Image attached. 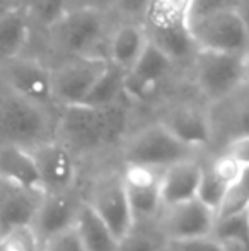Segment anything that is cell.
Returning a JSON list of instances; mask_svg holds the SVG:
<instances>
[{
  "mask_svg": "<svg viewBox=\"0 0 249 251\" xmlns=\"http://www.w3.org/2000/svg\"><path fill=\"white\" fill-rule=\"evenodd\" d=\"M226 152H229L230 155H234V157H236L237 161L243 162V164L249 166V135L248 133L230 139Z\"/></svg>",
  "mask_w": 249,
  "mask_h": 251,
  "instance_id": "36",
  "label": "cell"
},
{
  "mask_svg": "<svg viewBox=\"0 0 249 251\" xmlns=\"http://www.w3.org/2000/svg\"><path fill=\"white\" fill-rule=\"evenodd\" d=\"M125 70L116 67L114 63H108L104 72L99 75L92 89L89 91L87 98L84 100L82 104L94 106V108H103V106L114 104L120 100V96L125 93Z\"/></svg>",
  "mask_w": 249,
  "mask_h": 251,
  "instance_id": "24",
  "label": "cell"
},
{
  "mask_svg": "<svg viewBox=\"0 0 249 251\" xmlns=\"http://www.w3.org/2000/svg\"><path fill=\"white\" fill-rule=\"evenodd\" d=\"M162 169L164 168L126 162L123 171L120 173L135 226L152 224L162 208V203H160Z\"/></svg>",
  "mask_w": 249,
  "mask_h": 251,
  "instance_id": "10",
  "label": "cell"
},
{
  "mask_svg": "<svg viewBox=\"0 0 249 251\" xmlns=\"http://www.w3.org/2000/svg\"><path fill=\"white\" fill-rule=\"evenodd\" d=\"M3 74L16 96L46 108L53 102L51 70L41 62L27 56H12L3 60Z\"/></svg>",
  "mask_w": 249,
  "mask_h": 251,
  "instance_id": "12",
  "label": "cell"
},
{
  "mask_svg": "<svg viewBox=\"0 0 249 251\" xmlns=\"http://www.w3.org/2000/svg\"><path fill=\"white\" fill-rule=\"evenodd\" d=\"M210 236H213L220 243L243 241L249 245V210L215 219Z\"/></svg>",
  "mask_w": 249,
  "mask_h": 251,
  "instance_id": "25",
  "label": "cell"
},
{
  "mask_svg": "<svg viewBox=\"0 0 249 251\" xmlns=\"http://www.w3.org/2000/svg\"><path fill=\"white\" fill-rule=\"evenodd\" d=\"M75 229L84 243L86 251H114L116 239L106 227L99 215L82 200L75 217Z\"/></svg>",
  "mask_w": 249,
  "mask_h": 251,
  "instance_id": "20",
  "label": "cell"
},
{
  "mask_svg": "<svg viewBox=\"0 0 249 251\" xmlns=\"http://www.w3.org/2000/svg\"><path fill=\"white\" fill-rule=\"evenodd\" d=\"M227 188H229V185L220 181V179L217 178L206 166L202 164V176H200V185H198V192H196V199L215 212Z\"/></svg>",
  "mask_w": 249,
  "mask_h": 251,
  "instance_id": "29",
  "label": "cell"
},
{
  "mask_svg": "<svg viewBox=\"0 0 249 251\" xmlns=\"http://www.w3.org/2000/svg\"><path fill=\"white\" fill-rule=\"evenodd\" d=\"M243 0H191L189 5V19L202 17L206 14L220 12L227 9H241Z\"/></svg>",
  "mask_w": 249,
  "mask_h": 251,
  "instance_id": "33",
  "label": "cell"
},
{
  "mask_svg": "<svg viewBox=\"0 0 249 251\" xmlns=\"http://www.w3.org/2000/svg\"><path fill=\"white\" fill-rule=\"evenodd\" d=\"M206 168H208L220 181H224L229 186L232 185V183H236L244 173L249 171V166L243 164L241 161H237V159L234 157V155H230L229 152H224V154L217 155Z\"/></svg>",
  "mask_w": 249,
  "mask_h": 251,
  "instance_id": "30",
  "label": "cell"
},
{
  "mask_svg": "<svg viewBox=\"0 0 249 251\" xmlns=\"http://www.w3.org/2000/svg\"><path fill=\"white\" fill-rule=\"evenodd\" d=\"M118 9L130 17V21L145 19V14L149 10L150 0H116Z\"/></svg>",
  "mask_w": 249,
  "mask_h": 251,
  "instance_id": "35",
  "label": "cell"
},
{
  "mask_svg": "<svg viewBox=\"0 0 249 251\" xmlns=\"http://www.w3.org/2000/svg\"><path fill=\"white\" fill-rule=\"evenodd\" d=\"M173 60L149 40L136 62L125 72V94L135 100H147L169 75Z\"/></svg>",
  "mask_w": 249,
  "mask_h": 251,
  "instance_id": "13",
  "label": "cell"
},
{
  "mask_svg": "<svg viewBox=\"0 0 249 251\" xmlns=\"http://www.w3.org/2000/svg\"><path fill=\"white\" fill-rule=\"evenodd\" d=\"M202 162L186 157L166 166L160 175V203L162 207L196 199Z\"/></svg>",
  "mask_w": 249,
  "mask_h": 251,
  "instance_id": "16",
  "label": "cell"
},
{
  "mask_svg": "<svg viewBox=\"0 0 249 251\" xmlns=\"http://www.w3.org/2000/svg\"><path fill=\"white\" fill-rule=\"evenodd\" d=\"M164 251H166V250H164Z\"/></svg>",
  "mask_w": 249,
  "mask_h": 251,
  "instance_id": "38",
  "label": "cell"
},
{
  "mask_svg": "<svg viewBox=\"0 0 249 251\" xmlns=\"http://www.w3.org/2000/svg\"><path fill=\"white\" fill-rule=\"evenodd\" d=\"M84 201L99 215L116 241L128 234L135 226L120 173H111L97 178L91 185L87 200Z\"/></svg>",
  "mask_w": 249,
  "mask_h": 251,
  "instance_id": "8",
  "label": "cell"
},
{
  "mask_svg": "<svg viewBox=\"0 0 249 251\" xmlns=\"http://www.w3.org/2000/svg\"><path fill=\"white\" fill-rule=\"evenodd\" d=\"M166 251H222V243L213 236H200L180 241H166Z\"/></svg>",
  "mask_w": 249,
  "mask_h": 251,
  "instance_id": "32",
  "label": "cell"
},
{
  "mask_svg": "<svg viewBox=\"0 0 249 251\" xmlns=\"http://www.w3.org/2000/svg\"><path fill=\"white\" fill-rule=\"evenodd\" d=\"M196 50L248 53V24L241 9H227L189 19Z\"/></svg>",
  "mask_w": 249,
  "mask_h": 251,
  "instance_id": "5",
  "label": "cell"
},
{
  "mask_svg": "<svg viewBox=\"0 0 249 251\" xmlns=\"http://www.w3.org/2000/svg\"><path fill=\"white\" fill-rule=\"evenodd\" d=\"M249 210V171L229 186L215 210V219Z\"/></svg>",
  "mask_w": 249,
  "mask_h": 251,
  "instance_id": "27",
  "label": "cell"
},
{
  "mask_svg": "<svg viewBox=\"0 0 249 251\" xmlns=\"http://www.w3.org/2000/svg\"><path fill=\"white\" fill-rule=\"evenodd\" d=\"M31 26L29 14L23 9H16L0 16V58L7 60L21 55L27 40Z\"/></svg>",
  "mask_w": 249,
  "mask_h": 251,
  "instance_id": "21",
  "label": "cell"
},
{
  "mask_svg": "<svg viewBox=\"0 0 249 251\" xmlns=\"http://www.w3.org/2000/svg\"><path fill=\"white\" fill-rule=\"evenodd\" d=\"M65 2L67 0H36V5H34L36 16L46 24H50L63 12Z\"/></svg>",
  "mask_w": 249,
  "mask_h": 251,
  "instance_id": "34",
  "label": "cell"
},
{
  "mask_svg": "<svg viewBox=\"0 0 249 251\" xmlns=\"http://www.w3.org/2000/svg\"><path fill=\"white\" fill-rule=\"evenodd\" d=\"M222 251H249V245L243 241H224Z\"/></svg>",
  "mask_w": 249,
  "mask_h": 251,
  "instance_id": "37",
  "label": "cell"
},
{
  "mask_svg": "<svg viewBox=\"0 0 249 251\" xmlns=\"http://www.w3.org/2000/svg\"><path fill=\"white\" fill-rule=\"evenodd\" d=\"M106 29V16L97 7H77L62 12L48 24L50 41L70 56L87 55L101 41Z\"/></svg>",
  "mask_w": 249,
  "mask_h": 251,
  "instance_id": "3",
  "label": "cell"
},
{
  "mask_svg": "<svg viewBox=\"0 0 249 251\" xmlns=\"http://www.w3.org/2000/svg\"><path fill=\"white\" fill-rule=\"evenodd\" d=\"M149 40L160 48L173 62L176 60H184L195 55L196 45L191 38L188 27H176V29H157V27H147Z\"/></svg>",
  "mask_w": 249,
  "mask_h": 251,
  "instance_id": "23",
  "label": "cell"
},
{
  "mask_svg": "<svg viewBox=\"0 0 249 251\" xmlns=\"http://www.w3.org/2000/svg\"><path fill=\"white\" fill-rule=\"evenodd\" d=\"M193 58L195 82L212 102L222 101L246 87L248 56L239 53L196 50Z\"/></svg>",
  "mask_w": 249,
  "mask_h": 251,
  "instance_id": "2",
  "label": "cell"
},
{
  "mask_svg": "<svg viewBox=\"0 0 249 251\" xmlns=\"http://www.w3.org/2000/svg\"><path fill=\"white\" fill-rule=\"evenodd\" d=\"M80 203H82V200L77 199V195L72 190L58 193H45L40 205H38L33 222H31L40 241H45L50 236L75 224Z\"/></svg>",
  "mask_w": 249,
  "mask_h": 251,
  "instance_id": "15",
  "label": "cell"
},
{
  "mask_svg": "<svg viewBox=\"0 0 249 251\" xmlns=\"http://www.w3.org/2000/svg\"><path fill=\"white\" fill-rule=\"evenodd\" d=\"M51 137L46 108L14 94L0 104V144L31 149Z\"/></svg>",
  "mask_w": 249,
  "mask_h": 251,
  "instance_id": "4",
  "label": "cell"
},
{
  "mask_svg": "<svg viewBox=\"0 0 249 251\" xmlns=\"http://www.w3.org/2000/svg\"><path fill=\"white\" fill-rule=\"evenodd\" d=\"M110 63L108 56L87 55L70 56L51 70V94L53 101L62 106L82 104L89 91Z\"/></svg>",
  "mask_w": 249,
  "mask_h": 251,
  "instance_id": "7",
  "label": "cell"
},
{
  "mask_svg": "<svg viewBox=\"0 0 249 251\" xmlns=\"http://www.w3.org/2000/svg\"><path fill=\"white\" fill-rule=\"evenodd\" d=\"M166 241L156 229L147 226H133V229L116 243L114 251H164Z\"/></svg>",
  "mask_w": 249,
  "mask_h": 251,
  "instance_id": "26",
  "label": "cell"
},
{
  "mask_svg": "<svg viewBox=\"0 0 249 251\" xmlns=\"http://www.w3.org/2000/svg\"><path fill=\"white\" fill-rule=\"evenodd\" d=\"M191 0H150L145 26L157 29H176L189 26Z\"/></svg>",
  "mask_w": 249,
  "mask_h": 251,
  "instance_id": "22",
  "label": "cell"
},
{
  "mask_svg": "<svg viewBox=\"0 0 249 251\" xmlns=\"http://www.w3.org/2000/svg\"><path fill=\"white\" fill-rule=\"evenodd\" d=\"M195 149L184 146L162 123H152L138 130L126 140L123 147L125 164H143L152 168H166L176 161L193 155Z\"/></svg>",
  "mask_w": 249,
  "mask_h": 251,
  "instance_id": "6",
  "label": "cell"
},
{
  "mask_svg": "<svg viewBox=\"0 0 249 251\" xmlns=\"http://www.w3.org/2000/svg\"><path fill=\"white\" fill-rule=\"evenodd\" d=\"M0 178L23 188L45 193L36 162L29 149L14 144H0Z\"/></svg>",
  "mask_w": 249,
  "mask_h": 251,
  "instance_id": "18",
  "label": "cell"
},
{
  "mask_svg": "<svg viewBox=\"0 0 249 251\" xmlns=\"http://www.w3.org/2000/svg\"><path fill=\"white\" fill-rule=\"evenodd\" d=\"M45 193L73 190L77 178L75 154L58 139H48L31 147Z\"/></svg>",
  "mask_w": 249,
  "mask_h": 251,
  "instance_id": "11",
  "label": "cell"
},
{
  "mask_svg": "<svg viewBox=\"0 0 249 251\" xmlns=\"http://www.w3.org/2000/svg\"><path fill=\"white\" fill-rule=\"evenodd\" d=\"M164 126L180 142L191 149H200L210 144L213 137L210 111L198 104H178L171 108L160 120Z\"/></svg>",
  "mask_w": 249,
  "mask_h": 251,
  "instance_id": "14",
  "label": "cell"
},
{
  "mask_svg": "<svg viewBox=\"0 0 249 251\" xmlns=\"http://www.w3.org/2000/svg\"><path fill=\"white\" fill-rule=\"evenodd\" d=\"M41 241L31 224L16 226L0 234V251H40Z\"/></svg>",
  "mask_w": 249,
  "mask_h": 251,
  "instance_id": "28",
  "label": "cell"
},
{
  "mask_svg": "<svg viewBox=\"0 0 249 251\" xmlns=\"http://www.w3.org/2000/svg\"><path fill=\"white\" fill-rule=\"evenodd\" d=\"M125 125V111L118 102L103 108L86 104L63 106L57 125V139L73 154L92 152L120 139Z\"/></svg>",
  "mask_w": 249,
  "mask_h": 251,
  "instance_id": "1",
  "label": "cell"
},
{
  "mask_svg": "<svg viewBox=\"0 0 249 251\" xmlns=\"http://www.w3.org/2000/svg\"><path fill=\"white\" fill-rule=\"evenodd\" d=\"M43 195L0 178V234L16 226L31 224Z\"/></svg>",
  "mask_w": 249,
  "mask_h": 251,
  "instance_id": "17",
  "label": "cell"
},
{
  "mask_svg": "<svg viewBox=\"0 0 249 251\" xmlns=\"http://www.w3.org/2000/svg\"><path fill=\"white\" fill-rule=\"evenodd\" d=\"M40 251H86V248H84V243L75 226H70L41 241Z\"/></svg>",
  "mask_w": 249,
  "mask_h": 251,
  "instance_id": "31",
  "label": "cell"
},
{
  "mask_svg": "<svg viewBox=\"0 0 249 251\" xmlns=\"http://www.w3.org/2000/svg\"><path fill=\"white\" fill-rule=\"evenodd\" d=\"M147 43H149V34H147L145 24L138 21H128L114 31L108 58L111 63L126 72L136 62Z\"/></svg>",
  "mask_w": 249,
  "mask_h": 251,
  "instance_id": "19",
  "label": "cell"
},
{
  "mask_svg": "<svg viewBox=\"0 0 249 251\" xmlns=\"http://www.w3.org/2000/svg\"><path fill=\"white\" fill-rule=\"evenodd\" d=\"M213 222L215 212L198 199H191L162 207L152 224L164 241H180L210 236Z\"/></svg>",
  "mask_w": 249,
  "mask_h": 251,
  "instance_id": "9",
  "label": "cell"
}]
</instances>
